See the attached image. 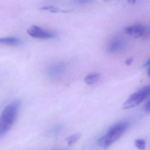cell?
<instances>
[{
    "instance_id": "cell-9",
    "label": "cell",
    "mask_w": 150,
    "mask_h": 150,
    "mask_svg": "<svg viewBox=\"0 0 150 150\" xmlns=\"http://www.w3.org/2000/svg\"><path fill=\"white\" fill-rule=\"evenodd\" d=\"M100 75L98 73H92L87 75L85 78L86 83L88 85H92L98 82L100 78Z\"/></svg>"
},
{
    "instance_id": "cell-1",
    "label": "cell",
    "mask_w": 150,
    "mask_h": 150,
    "mask_svg": "<svg viewBox=\"0 0 150 150\" xmlns=\"http://www.w3.org/2000/svg\"><path fill=\"white\" fill-rule=\"evenodd\" d=\"M19 101H13L5 107L0 116V137L5 134L12 127L17 116Z\"/></svg>"
},
{
    "instance_id": "cell-12",
    "label": "cell",
    "mask_w": 150,
    "mask_h": 150,
    "mask_svg": "<svg viewBox=\"0 0 150 150\" xmlns=\"http://www.w3.org/2000/svg\"><path fill=\"white\" fill-rule=\"evenodd\" d=\"M137 148L141 150H144L146 148V142L143 139H137L135 142Z\"/></svg>"
},
{
    "instance_id": "cell-16",
    "label": "cell",
    "mask_w": 150,
    "mask_h": 150,
    "mask_svg": "<svg viewBox=\"0 0 150 150\" xmlns=\"http://www.w3.org/2000/svg\"><path fill=\"white\" fill-rule=\"evenodd\" d=\"M128 1L129 3L130 4H134L135 3L136 0H128Z\"/></svg>"
},
{
    "instance_id": "cell-15",
    "label": "cell",
    "mask_w": 150,
    "mask_h": 150,
    "mask_svg": "<svg viewBox=\"0 0 150 150\" xmlns=\"http://www.w3.org/2000/svg\"><path fill=\"white\" fill-rule=\"evenodd\" d=\"M133 62V59L132 58H129V59H127V60L126 61L125 63L127 64V65H130L132 64V62Z\"/></svg>"
},
{
    "instance_id": "cell-2",
    "label": "cell",
    "mask_w": 150,
    "mask_h": 150,
    "mask_svg": "<svg viewBox=\"0 0 150 150\" xmlns=\"http://www.w3.org/2000/svg\"><path fill=\"white\" fill-rule=\"evenodd\" d=\"M129 127L127 121H122L112 126L104 136L98 140V144L103 148L107 149L119 139Z\"/></svg>"
},
{
    "instance_id": "cell-13",
    "label": "cell",
    "mask_w": 150,
    "mask_h": 150,
    "mask_svg": "<svg viewBox=\"0 0 150 150\" xmlns=\"http://www.w3.org/2000/svg\"><path fill=\"white\" fill-rule=\"evenodd\" d=\"M144 108L146 112H150V99L144 105Z\"/></svg>"
},
{
    "instance_id": "cell-6",
    "label": "cell",
    "mask_w": 150,
    "mask_h": 150,
    "mask_svg": "<svg viewBox=\"0 0 150 150\" xmlns=\"http://www.w3.org/2000/svg\"><path fill=\"white\" fill-rule=\"evenodd\" d=\"M126 41L122 38L114 39L110 41L107 47V51L110 54H115L121 52L126 47Z\"/></svg>"
},
{
    "instance_id": "cell-19",
    "label": "cell",
    "mask_w": 150,
    "mask_h": 150,
    "mask_svg": "<svg viewBox=\"0 0 150 150\" xmlns=\"http://www.w3.org/2000/svg\"><path fill=\"white\" fill-rule=\"evenodd\" d=\"M105 1H110V0H104Z\"/></svg>"
},
{
    "instance_id": "cell-7",
    "label": "cell",
    "mask_w": 150,
    "mask_h": 150,
    "mask_svg": "<svg viewBox=\"0 0 150 150\" xmlns=\"http://www.w3.org/2000/svg\"><path fill=\"white\" fill-rule=\"evenodd\" d=\"M65 69L64 64H54L49 69V75L52 77L57 78L62 75Z\"/></svg>"
},
{
    "instance_id": "cell-17",
    "label": "cell",
    "mask_w": 150,
    "mask_h": 150,
    "mask_svg": "<svg viewBox=\"0 0 150 150\" xmlns=\"http://www.w3.org/2000/svg\"><path fill=\"white\" fill-rule=\"evenodd\" d=\"M147 75L150 77V65L148 66V70H147Z\"/></svg>"
},
{
    "instance_id": "cell-4",
    "label": "cell",
    "mask_w": 150,
    "mask_h": 150,
    "mask_svg": "<svg viewBox=\"0 0 150 150\" xmlns=\"http://www.w3.org/2000/svg\"><path fill=\"white\" fill-rule=\"evenodd\" d=\"M27 31L29 35L35 38L47 39L55 37L54 33L45 30L37 25L31 26L27 30Z\"/></svg>"
},
{
    "instance_id": "cell-8",
    "label": "cell",
    "mask_w": 150,
    "mask_h": 150,
    "mask_svg": "<svg viewBox=\"0 0 150 150\" xmlns=\"http://www.w3.org/2000/svg\"><path fill=\"white\" fill-rule=\"evenodd\" d=\"M21 43L19 39L15 37L1 38L0 44L11 46H18Z\"/></svg>"
},
{
    "instance_id": "cell-3",
    "label": "cell",
    "mask_w": 150,
    "mask_h": 150,
    "mask_svg": "<svg viewBox=\"0 0 150 150\" xmlns=\"http://www.w3.org/2000/svg\"><path fill=\"white\" fill-rule=\"evenodd\" d=\"M150 96V84L142 87L131 94L122 106L123 109H128L137 106Z\"/></svg>"
},
{
    "instance_id": "cell-11",
    "label": "cell",
    "mask_w": 150,
    "mask_h": 150,
    "mask_svg": "<svg viewBox=\"0 0 150 150\" xmlns=\"http://www.w3.org/2000/svg\"><path fill=\"white\" fill-rule=\"evenodd\" d=\"M80 137V134H76L69 137L67 139L68 144L69 145H72L79 140Z\"/></svg>"
},
{
    "instance_id": "cell-10",
    "label": "cell",
    "mask_w": 150,
    "mask_h": 150,
    "mask_svg": "<svg viewBox=\"0 0 150 150\" xmlns=\"http://www.w3.org/2000/svg\"><path fill=\"white\" fill-rule=\"evenodd\" d=\"M40 10L42 11H48L51 13H56L58 12L62 11V12H69V11H62L56 7H54L52 6H46L42 7L40 8Z\"/></svg>"
},
{
    "instance_id": "cell-18",
    "label": "cell",
    "mask_w": 150,
    "mask_h": 150,
    "mask_svg": "<svg viewBox=\"0 0 150 150\" xmlns=\"http://www.w3.org/2000/svg\"><path fill=\"white\" fill-rule=\"evenodd\" d=\"M149 65H150V59L146 62L145 64H144V67H148Z\"/></svg>"
},
{
    "instance_id": "cell-5",
    "label": "cell",
    "mask_w": 150,
    "mask_h": 150,
    "mask_svg": "<svg viewBox=\"0 0 150 150\" xmlns=\"http://www.w3.org/2000/svg\"><path fill=\"white\" fill-rule=\"evenodd\" d=\"M125 33L129 36L137 38L144 37L146 31V28L141 24H136L125 28Z\"/></svg>"
},
{
    "instance_id": "cell-14",
    "label": "cell",
    "mask_w": 150,
    "mask_h": 150,
    "mask_svg": "<svg viewBox=\"0 0 150 150\" xmlns=\"http://www.w3.org/2000/svg\"><path fill=\"white\" fill-rule=\"evenodd\" d=\"M78 3L81 4H86L91 2L92 0H77Z\"/></svg>"
}]
</instances>
